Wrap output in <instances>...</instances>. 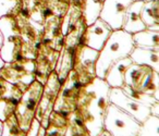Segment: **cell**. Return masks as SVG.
Masks as SVG:
<instances>
[{
  "instance_id": "obj_8",
  "label": "cell",
  "mask_w": 159,
  "mask_h": 136,
  "mask_svg": "<svg viewBox=\"0 0 159 136\" xmlns=\"http://www.w3.org/2000/svg\"><path fill=\"white\" fill-rule=\"evenodd\" d=\"M60 86H61V84H60L58 74L53 70L49 74L48 79H47L46 83L44 85V90H43L42 97L39 99L35 113V119L45 129L48 125L49 116L53 111V107H55L58 93L60 90Z\"/></svg>"
},
{
  "instance_id": "obj_4",
  "label": "cell",
  "mask_w": 159,
  "mask_h": 136,
  "mask_svg": "<svg viewBox=\"0 0 159 136\" xmlns=\"http://www.w3.org/2000/svg\"><path fill=\"white\" fill-rule=\"evenodd\" d=\"M83 87L84 86L80 81L77 72L74 69L71 70L66 79H64L63 84L60 86L53 110L61 113L62 116H70V114L76 110L80 93Z\"/></svg>"
},
{
  "instance_id": "obj_11",
  "label": "cell",
  "mask_w": 159,
  "mask_h": 136,
  "mask_svg": "<svg viewBox=\"0 0 159 136\" xmlns=\"http://www.w3.org/2000/svg\"><path fill=\"white\" fill-rule=\"evenodd\" d=\"M109 99H110L111 103L119 107L123 111L128 112L133 118L136 119L139 123L145 121L150 116L148 106H145L143 103H139L131 99L130 97L124 94V92L121 88H111Z\"/></svg>"
},
{
  "instance_id": "obj_14",
  "label": "cell",
  "mask_w": 159,
  "mask_h": 136,
  "mask_svg": "<svg viewBox=\"0 0 159 136\" xmlns=\"http://www.w3.org/2000/svg\"><path fill=\"white\" fill-rule=\"evenodd\" d=\"M143 5V1H137V0H134L131 3L125 13V16H124L123 25H122L123 31L128 32L130 34H134L147 29L141 16Z\"/></svg>"
},
{
  "instance_id": "obj_23",
  "label": "cell",
  "mask_w": 159,
  "mask_h": 136,
  "mask_svg": "<svg viewBox=\"0 0 159 136\" xmlns=\"http://www.w3.org/2000/svg\"><path fill=\"white\" fill-rule=\"evenodd\" d=\"M22 94L23 90H19V92L14 93V94L10 95V96L0 99V121L1 122H3L9 116L14 114L16 106H18L19 101H20Z\"/></svg>"
},
{
  "instance_id": "obj_26",
  "label": "cell",
  "mask_w": 159,
  "mask_h": 136,
  "mask_svg": "<svg viewBox=\"0 0 159 136\" xmlns=\"http://www.w3.org/2000/svg\"><path fill=\"white\" fill-rule=\"evenodd\" d=\"M121 89L123 90L124 94L130 97L131 99H133V100L137 101V102H139V103H143V105H145V106H148V107L152 106V103H155L156 101H159V100H157V99H155L154 97H152V95L145 94V93L141 92V90H139V89H134V88H132L129 85H124Z\"/></svg>"
},
{
  "instance_id": "obj_22",
  "label": "cell",
  "mask_w": 159,
  "mask_h": 136,
  "mask_svg": "<svg viewBox=\"0 0 159 136\" xmlns=\"http://www.w3.org/2000/svg\"><path fill=\"white\" fill-rule=\"evenodd\" d=\"M64 136H91L86 125L84 124L82 118L76 110L73 111L69 116L68 126Z\"/></svg>"
},
{
  "instance_id": "obj_1",
  "label": "cell",
  "mask_w": 159,
  "mask_h": 136,
  "mask_svg": "<svg viewBox=\"0 0 159 136\" xmlns=\"http://www.w3.org/2000/svg\"><path fill=\"white\" fill-rule=\"evenodd\" d=\"M110 89L107 82L97 76L81 89L76 111L91 136H99L105 131V116L111 103Z\"/></svg>"
},
{
  "instance_id": "obj_7",
  "label": "cell",
  "mask_w": 159,
  "mask_h": 136,
  "mask_svg": "<svg viewBox=\"0 0 159 136\" xmlns=\"http://www.w3.org/2000/svg\"><path fill=\"white\" fill-rule=\"evenodd\" d=\"M34 69L35 60L5 62L3 66L0 69V76L24 90L30 84L35 81Z\"/></svg>"
},
{
  "instance_id": "obj_17",
  "label": "cell",
  "mask_w": 159,
  "mask_h": 136,
  "mask_svg": "<svg viewBox=\"0 0 159 136\" xmlns=\"http://www.w3.org/2000/svg\"><path fill=\"white\" fill-rule=\"evenodd\" d=\"M130 58L136 64L149 66L154 71L159 73V50L134 47Z\"/></svg>"
},
{
  "instance_id": "obj_30",
  "label": "cell",
  "mask_w": 159,
  "mask_h": 136,
  "mask_svg": "<svg viewBox=\"0 0 159 136\" xmlns=\"http://www.w3.org/2000/svg\"><path fill=\"white\" fill-rule=\"evenodd\" d=\"M19 90H23V89H21L18 85L9 83V82H7L5 79H2V77L0 76V99L10 96V95L14 94V93L19 92Z\"/></svg>"
},
{
  "instance_id": "obj_19",
  "label": "cell",
  "mask_w": 159,
  "mask_h": 136,
  "mask_svg": "<svg viewBox=\"0 0 159 136\" xmlns=\"http://www.w3.org/2000/svg\"><path fill=\"white\" fill-rule=\"evenodd\" d=\"M141 16L148 29L159 32V0L144 2Z\"/></svg>"
},
{
  "instance_id": "obj_33",
  "label": "cell",
  "mask_w": 159,
  "mask_h": 136,
  "mask_svg": "<svg viewBox=\"0 0 159 136\" xmlns=\"http://www.w3.org/2000/svg\"><path fill=\"white\" fill-rule=\"evenodd\" d=\"M2 42H3L2 33H1V31H0V48H1V46H2Z\"/></svg>"
},
{
  "instance_id": "obj_35",
  "label": "cell",
  "mask_w": 159,
  "mask_h": 136,
  "mask_svg": "<svg viewBox=\"0 0 159 136\" xmlns=\"http://www.w3.org/2000/svg\"><path fill=\"white\" fill-rule=\"evenodd\" d=\"M1 131H2V122L0 121V136H1Z\"/></svg>"
},
{
  "instance_id": "obj_31",
  "label": "cell",
  "mask_w": 159,
  "mask_h": 136,
  "mask_svg": "<svg viewBox=\"0 0 159 136\" xmlns=\"http://www.w3.org/2000/svg\"><path fill=\"white\" fill-rule=\"evenodd\" d=\"M149 111H150V116H158L159 118V101H156L152 106H149Z\"/></svg>"
},
{
  "instance_id": "obj_36",
  "label": "cell",
  "mask_w": 159,
  "mask_h": 136,
  "mask_svg": "<svg viewBox=\"0 0 159 136\" xmlns=\"http://www.w3.org/2000/svg\"><path fill=\"white\" fill-rule=\"evenodd\" d=\"M137 1H143V2H148V1H152V0H137Z\"/></svg>"
},
{
  "instance_id": "obj_21",
  "label": "cell",
  "mask_w": 159,
  "mask_h": 136,
  "mask_svg": "<svg viewBox=\"0 0 159 136\" xmlns=\"http://www.w3.org/2000/svg\"><path fill=\"white\" fill-rule=\"evenodd\" d=\"M68 119L69 116H62L53 110L48 118V125L46 127L45 136H64L68 126Z\"/></svg>"
},
{
  "instance_id": "obj_10",
  "label": "cell",
  "mask_w": 159,
  "mask_h": 136,
  "mask_svg": "<svg viewBox=\"0 0 159 136\" xmlns=\"http://www.w3.org/2000/svg\"><path fill=\"white\" fill-rule=\"evenodd\" d=\"M35 48L37 51L35 58V69H34L35 81L45 85L49 74L55 70L60 52L47 45L42 44V42L37 43L35 45Z\"/></svg>"
},
{
  "instance_id": "obj_16",
  "label": "cell",
  "mask_w": 159,
  "mask_h": 136,
  "mask_svg": "<svg viewBox=\"0 0 159 136\" xmlns=\"http://www.w3.org/2000/svg\"><path fill=\"white\" fill-rule=\"evenodd\" d=\"M74 61H75V47L64 45L63 48L60 51L57 63H56L55 66V71L57 72L61 85L63 84L64 79H66L70 71L73 70V68H74Z\"/></svg>"
},
{
  "instance_id": "obj_2",
  "label": "cell",
  "mask_w": 159,
  "mask_h": 136,
  "mask_svg": "<svg viewBox=\"0 0 159 136\" xmlns=\"http://www.w3.org/2000/svg\"><path fill=\"white\" fill-rule=\"evenodd\" d=\"M133 48L134 44H133L132 34L123 29L112 31L98 55L95 68L96 76L104 79L111 64L120 59L130 57Z\"/></svg>"
},
{
  "instance_id": "obj_32",
  "label": "cell",
  "mask_w": 159,
  "mask_h": 136,
  "mask_svg": "<svg viewBox=\"0 0 159 136\" xmlns=\"http://www.w3.org/2000/svg\"><path fill=\"white\" fill-rule=\"evenodd\" d=\"M99 136H112V135H111V134L110 133H109V132H107L106 131V129H105V131L104 132H102V134H100V135Z\"/></svg>"
},
{
  "instance_id": "obj_27",
  "label": "cell",
  "mask_w": 159,
  "mask_h": 136,
  "mask_svg": "<svg viewBox=\"0 0 159 136\" xmlns=\"http://www.w3.org/2000/svg\"><path fill=\"white\" fill-rule=\"evenodd\" d=\"M137 136H159V118L149 116L141 123Z\"/></svg>"
},
{
  "instance_id": "obj_34",
  "label": "cell",
  "mask_w": 159,
  "mask_h": 136,
  "mask_svg": "<svg viewBox=\"0 0 159 136\" xmlns=\"http://www.w3.org/2000/svg\"><path fill=\"white\" fill-rule=\"evenodd\" d=\"M3 64H5V61L2 60V58H1V56H0V69L2 68L3 66Z\"/></svg>"
},
{
  "instance_id": "obj_20",
  "label": "cell",
  "mask_w": 159,
  "mask_h": 136,
  "mask_svg": "<svg viewBox=\"0 0 159 136\" xmlns=\"http://www.w3.org/2000/svg\"><path fill=\"white\" fill-rule=\"evenodd\" d=\"M132 39L134 47L159 50V32L152 29H144L132 34Z\"/></svg>"
},
{
  "instance_id": "obj_29",
  "label": "cell",
  "mask_w": 159,
  "mask_h": 136,
  "mask_svg": "<svg viewBox=\"0 0 159 136\" xmlns=\"http://www.w3.org/2000/svg\"><path fill=\"white\" fill-rule=\"evenodd\" d=\"M24 0H0V18L5 16H16L23 7Z\"/></svg>"
},
{
  "instance_id": "obj_9",
  "label": "cell",
  "mask_w": 159,
  "mask_h": 136,
  "mask_svg": "<svg viewBox=\"0 0 159 136\" xmlns=\"http://www.w3.org/2000/svg\"><path fill=\"white\" fill-rule=\"evenodd\" d=\"M99 51L86 46L85 44L75 47L74 70L79 74V79L83 86H86L96 77L95 68Z\"/></svg>"
},
{
  "instance_id": "obj_3",
  "label": "cell",
  "mask_w": 159,
  "mask_h": 136,
  "mask_svg": "<svg viewBox=\"0 0 159 136\" xmlns=\"http://www.w3.org/2000/svg\"><path fill=\"white\" fill-rule=\"evenodd\" d=\"M43 90H44V85L39 82L34 81L25 88L21 96L14 116L23 131L26 132L32 121L35 119L36 109L42 97Z\"/></svg>"
},
{
  "instance_id": "obj_28",
  "label": "cell",
  "mask_w": 159,
  "mask_h": 136,
  "mask_svg": "<svg viewBox=\"0 0 159 136\" xmlns=\"http://www.w3.org/2000/svg\"><path fill=\"white\" fill-rule=\"evenodd\" d=\"M1 136H26V132L21 129L16 116L12 114L2 122Z\"/></svg>"
},
{
  "instance_id": "obj_6",
  "label": "cell",
  "mask_w": 159,
  "mask_h": 136,
  "mask_svg": "<svg viewBox=\"0 0 159 136\" xmlns=\"http://www.w3.org/2000/svg\"><path fill=\"white\" fill-rule=\"evenodd\" d=\"M0 31L3 37L0 56L5 62H11L24 43L16 16H5L0 18Z\"/></svg>"
},
{
  "instance_id": "obj_24",
  "label": "cell",
  "mask_w": 159,
  "mask_h": 136,
  "mask_svg": "<svg viewBox=\"0 0 159 136\" xmlns=\"http://www.w3.org/2000/svg\"><path fill=\"white\" fill-rule=\"evenodd\" d=\"M105 0H84L83 16L86 25H91L99 18Z\"/></svg>"
},
{
  "instance_id": "obj_15",
  "label": "cell",
  "mask_w": 159,
  "mask_h": 136,
  "mask_svg": "<svg viewBox=\"0 0 159 136\" xmlns=\"http://www.w3.org/2000/svg\"><path fill=\"white\" fill-rule=\"evenodd\" d=\"M132 63L133 61L130 57L118 60L110 66L104 79L111 88H122L125 85V81H124L125 71Z\"/></svg>"
},
{
  "instance_id": "obj_25",
  "label": "cell",
  "mask_w": 159,
  "mask_h": 136,
  "mask_svg": "<svg viewBox=\"0 0 159 136\" xmlns=\"http://www.w3.org/2000/svg\"><path fill=\"white\" fill-rule=\"evenodd\" d=\"M139 90L152 95L155 99L159 100V73L154 70L150 71Z\"/></svg>"
},
{
  "instance_id": "obj_18",
  "label": "cell",
  "mask_w": 159,
  "mask_h": 136,
  "mask_svg": "<svg viewBox=\"0 0 159 136\" xmlns=\"http://www.w3.org/2000/svg\"><path fill=\"white\" fill-rule=\"evenodd\" d=\"M152 70V69H150L149 66H141V64H136L133 62L125 71V75H124L125 85L131 86L134 89H139L146 76Z\"/></svg>"
},
{
  "instance_id": "obj_13",
  "label": "cell",
  "mask_w": 159,
  "mask_h": 136,
  "mask_svg": "<svg viewBox=\"0 0 159 136\" xmlns=\"http://www.w3.org/2000/svg\"><path fill=\"white\" fill-rule=\"evenodd\" d=\"M111 33L112 29L104 20L98 18L93 24L87 25L85 29L84 44L95 50L100 51Z\"/></svg>"
},
{
  "instance_id": "obj_12",
  "label": "cell",
  "mask_w": 159,
  "mask_h": 136,
  "mask_svg": "<svg viewBox=\"0 0 159 136\" xmlns=\"http://www.w3.org/2000/svg\"><path fill=\"white\" fill-rule=\"evenodd\" d=\"M134 0H105L99 18L104 20L112 31L122 29L124 16Z\"/></svg>"
},
{
  "instance_id": "obj_5",
  "label": "cell",
  "mask_w": 159,
  "mask_h": 136,
  "mask_svg": "<svg viewBox=\"0 0 159 136\" xmlns=\"http://www.w3.org/2000/svg\"><path fill=\"white\" fill-rule=\"evenodd\" d=\"M104 125L105 129L112 136H137L141 123L128 112L110 103Z\"/></svg>"
}]
</instances>
